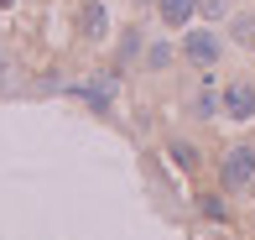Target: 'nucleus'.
Instances as JSON below:
<instances>
[{
    "label": "nucleus",
    "instance_id": "nucleus-1",
    "mask_svg": "<svg viewBox=\"0 0 255 240\" xmlns=\"http://www.w3.org/2000/svg\"><path fill=\"white\" fill-rule=\"evenodd\" d=\"M255 183V146H229L224 157V188H250Z\"/></svg>",
    "mask_w": 255,
    "mask_h": 240
},
{
    "label": "nucleus",
    "instance_id": "nucleus-2",
    "mask_svg": "<svg viewBox=\"0 0 255 240\" xmlns=\"http://www.w3.org/2000/svg\"><path fill=\"white\" fill-rule=\"evenodd\" d=\"M182 52H188L193 68H203V73H208V68L219 63V52H224V47H219L214 31H188V37H182Z\"/></svg>",
    "mask_w": 255,
    "mask_h": 240
},
{
    "label": "nucleus",
    "instance_id": "nucleus-3",
    "mask_svg": "<svg viewBox=\"0 0 255 240\" xmlns=\"http://www.w3.org/2000/svg\"><path fill=\"white\" fill-rule=\"evenodd\" d=\"M219 99H224L229 120H250V115H255V89L245 84V78H235V84H229V89H224Z\"/></svg>",
    "mask_w": 255,
    "mask_h": 240
},
{
    "label": "nucleus",
    "instance_id": "nucleus-4",
    "mask_svg": "<svg viewBox=\"0 0 255 240\" xmlns=\"http://www.w3.org/2000/svg\"><path fill=\"white\" fill-rule=\"evenodd\" d=\"M78 26H84V37H104L110 31V10H104V0H84V10H78Z\"/></svg>",
    "mask_w": 255,
    "mask_h": 240
},
{
    "label": "nucleus",
    "instance_id": "nucleus-5",
    "mask_svg": "<svg viewBox=\"0 0 255 240\" xmlns=\"http://www.w3.org/2000/svg\"><path fill=\"white\" fill-rule=\"evenodd\" d=\"M156 10H161L167 26H188V21L198 16V0H156Z\"/></svg>",
    "mask_w": 255,
    "mask_h": 240
},
{
    "label": "nucleus",
    "instance_id": "nucleus-6",
    "mask_svg": "<svg viewBox=\"0 0 255 240\" xmlns=\"http://www.w3.org/2000/svg\"><path fill=\"white\" fill-rule=\"evenodd\" d=\"M167 152H172V162H177V167H198V152H193L188 141H172Z\"/></svg>",
    "mask_w": 255,
    "mask_h": 240
},
{
    "label": "nucleus",
    "instance_id": "nucleus-7",
    "mask_svg": "<svg viewBox=\"0 0 255 240\" xmlns=\"http://www.w3.org/2000/svg\"><path fill=\"white\" fill-rule=\"evenodd\" d=\"M146 63H151V68H167L172 63V47H167V42H151V47H146Z\"/></svg>",
    "mask_w": 255,
    "mask_h": 240
},
{
    "label": "nucleus",
    "instance_id": "nucleus-8",
    "mask_svg": "<svg viewBox=\"0 0 255 240\" xmlns=\"http://www.w3.org/2000/svg\"><path fill=\"white\" fill-rule=\"evenodd\" d=\"M219 105H224V99H214V94H198V99H193V115H219Z\"/></svg>",
    "mask_w": 255,
    "mask_h": 240
},
{
    "label": "nucleus",
    "instance_id": "nucleus-9",
    "mask_svg": "<svg viewBox=\"0 0 255 240\" xmlns=\"http://www.w3.org/2000/svg\"><path fill=\"white\" fill-rule=\"evenodd\" d=\"M198 10H203V16H214V21H219V16H224V0H198Z\"/></svg>",
    "mask_w": 255,
    "mask_h": 240
},
{
    "label": "nucleus",
    "instance_id": "nucleus-10",
    "mask_svg": "<svg viewBox=\"0 0 255 240\" xmlns=\"http://www.w3.org/2000/svg\"><path fill=\"white\" fill-rule=\"evenodd\" d=\"M235 37L240 42H255V21H235Z\"/></svg>",
    "mask_w": 255,
    "mask_h": 240
},
{
    "label": "nucleus",
    "instance_id": "nucleus-11",
    "mask_svg": "<svg viewBox=\"0 0 255 240\" xmlns=\"http://www.w3.org/2000/svg\"><path fill=\"white\" fill-rule=\"evenodd\" d=\"M10 5H16V0H0V10H10Z\"/></svg>",
    "mask_w": 255,
    "mask_h": 240
}]
</instances>
